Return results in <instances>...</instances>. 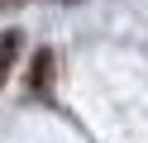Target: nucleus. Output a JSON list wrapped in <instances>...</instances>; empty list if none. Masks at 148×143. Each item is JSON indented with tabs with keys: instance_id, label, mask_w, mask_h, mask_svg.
Wrapping results in <instances>:
<instances>
[{
	"instance_id": "f257e3e1",
	"label": "nucleus",
	"mask_w": 148,
	"mask_h": 143,
	"mask_svg": "<svg viewBox=\"0 0 148 143\" xmlns=\"http://www.w3.org/2000/svg\"><path fill=\"white\" fill-rule=\"evenodd\" d=\"M29 95H48L53 91V53L48 48H38V53H34V67H29Z\"/></svg>"
},
{
	"instance_id": "f03ea898",
	"label": "nucleus",
	"mask_w": 148,
	"mask_h": 143,
	"mask_svg": "<svg viewBox=\"0 0 148 143\" xmlns=\"http://www.w3.org/2000/svg\"><path fill=\"white\" fill-rule=\"evenodd\" d=\"M14 57H19V34H14V29H5V34H0V86H5V76H10Z\"/></svg>"
},
{
	"instance_id": "7ed1b4c3",
	"label": "nucleus",
	"mask_w": 148,
	"mask_h": 143,
	"mask_svg": "<svg viewBox=\"0 0 148 143\" xmlns=\"http://www.w3.org/2000/svg\"><path fill=\"white\" fill-rule=\"evenodd\" d=\"M14 5H24V0H0V10H14Z\"/></svg>"
},
{
	"instance_id": "20e7f679",
	"label": "nucleus",
	"mask_w": 148,
	"mask_h": 143,
	"mask_svg": "<svg viewBox=\"0 0 148 143\" xmlns=\"http://www.w3.org/2000/svg\"><path fill=\"white\" fill-rule=\"evenodd\" d=\"M67 5H77V0H67Z\"/></svg>"
}]
</instances>
